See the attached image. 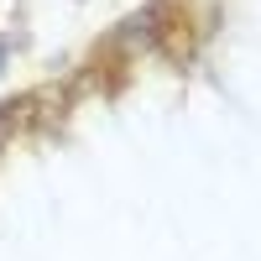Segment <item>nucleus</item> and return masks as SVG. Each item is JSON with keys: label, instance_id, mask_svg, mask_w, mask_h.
I'll return each mask as SVG.
<instances>
[{"label": "nucleus", "instance_id": "nucleus-1", "mask_svg": "<svg viewBox=\"0 0 261 261\" xmlns=\"http://www.w3.org/2000/svg\"><path fill=\"white\" fill-rule=\"evenodd\" d=\"M0 63H6V42H0Z\"/></svg>", "mask_w": 261, "mask_h": 261}, {"label": "nucleus", "instance_id": "nucleus-2", "mask_svg": "<svg viewBox=\"0 0 261 261\" xmlns=\"http://www.w3.org/2000/svg\"><path fill=\"white\" fill-rule=\"evenodd\" d=\"M0 130H6V110H0Z\"/></svg>", "mask_w": 261, "mask_h": 261}]
</instances>
